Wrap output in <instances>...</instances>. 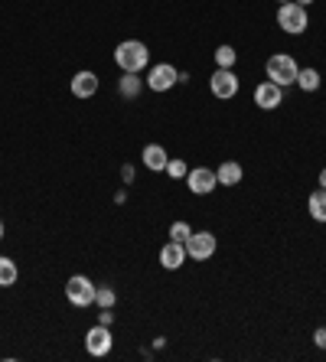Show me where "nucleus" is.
<instances>
[{
	"mask_svg": "<svg viewBox=\"0 0 326 362\" xmlns=\"http://www.w3.org/2000/svg\"><path fill=\"white\" fill-rule=\"evenodd\" d=\"M111 346H115V339H111V327H105V323H98V327H92L88 333H85V349H88V356H95V359L108 356Z\"/></svg>",
	"mask_w": 326,
	"mask_h": 362,
	"instance_id": "6",
	"label": "nucleus"
},
{
	"mask_svg": "<svg viewBox=\"0 0 326 362\" xmlns=\"http://www.w3.org/2000/svg\"><path fill=\"white\" fill-rule=\"evenodd\" d=\"M307 23H310V17H307V7H301V4H281L277 7V26L284 30V33H291V36H301V33H307Z\"/></svg>",
	"mask_w": 326,
	"mask_h": 362,
	"instance_id": "3",
	"label": "nucleus"
},
{
	"mask_svg": "<svg viewBox=\"0 0 326 362\" xmlns=\"http://www.w3.org/2000/svg\"><path fill=\"white\" fill-rule=\"evenodd\" d=\"M192 235V228H190V222H173V226H170V238H173V242H183L186 245V238Z\"/></svg>",
	"mask_w": 326,
	"mask_h": 362,
	"instance_id": "21",
	"label": "nucleus"
},
{
	"mask_svg": "<svg viewBox=\"0 0 326 362\" xmlns=\"http://www.w3.org/2000/svg\"><path fill=\"white\" fill-rule=\"evenodd\" d=\"M209 88H212V95H216V98L228 101V98H235V95H238V76H235L232 69H216V72H212V78H209Z\"/></svg>",
	"mask_w": 326,
	"mask_h": 362,
	"instance_id": "7",
	"label": "nucleus"
},
{
	"mask_svg": "<svg viewBox=\"0 0 326 362\" xmlns=\"http://www.w3.org/2000/svg\"><path fill=\"white\" fill-rule=\"evenodd\" d=\"M183 262H186V245L170 238V242L160 248V264L167 271H176V268H183Z\"/></svg>",
	"mask_w": 326,
	"mask_h": 362,
	"instance_id": "11",
	"label": "nucleus"
},
{
	"mask_svg": "<svg viewBox=\"0 0 326 362\" xmlns=\"http://www.w3.org/2000/svg\"><path fill=\"white\" fill-rule=\"evenodd\" d=\"M115 62L121 72H141V69H147V62H151V49H147L141 40H124V42H117Z\"/></svg>",
	"mask_w": 326,
	"mask_h": 362,
	"instance_id": "1",
	"label": "nucleus"
},
{
	"mask_svg": "<svg viewBox=\"0 0 326 362\" xmlns=\"http://www.w3.org/2000/svg\"><path fill=\"white\" fill-rule=\"evenodd\" d=\"M167 173H170L173 180H186V163H183V160H170V163H167Z\"/></svg>",
	"mask_w": 326,
	"mask_h": 362,
	"instance_id": "22",
	"label": "nucleus"
},
{
	"mask_svg": "<svg viewBox=\"0 0 326 362\" xmlns=\"http://www.w3.org/2000/svg\"><path fill=\"white\" fill-rule=\"evenodd\" d=\"M216 235L212 232H192L190 238H186V258H192V262H209L212 255H216Z\"/></svg>",
	"mask_w": 326,
	"mask_h": 362,
	"instance_id": "5",
	"label": "nucleus"
},
{
	"mask_svg": "<svg viewBox=\"0 0 326 362\" xmlns=\"http://www.w3.org/2000/svg\"><path fill=\"white\" fill-rule=\"evenodd\" d=\"M95 92H98V76H95V72L85 69V72L72 76V95H76V98H92Z\"/></svg>",
	"mask_w": 326,
	"mask_h": 362,
	"instance_id": "12",
	"label": "nucleus"
},
{
	"mask_svg": "<svg viewBox=\"0 0 326 362\" xmlns=\"http://www.w3.org/2000/svg\"><path fill=\"white\" fill-rule=\"evenodd\" d=\"M264 69H268V82L281 85V88H287V85L297 82V72H301V66H297L293 56H287V52H274Z\"/></svg>",
	"mask_w": 326,
	"mask_h": 362,
	"instance_id": "2",
	"label": "nucleus"
},
{
	"mask_svg": "<svg viewBox=\"0 0 326 362\" xmlns=\"http://www.w3.org/2000/svg\"><path fill=\"white\" fill-rule=\"evenodd\" d=\"M313 343H317L320 349H326V327H320L317 333H313Z\"/></svg>",
	"mask_w": 326,
	"mask_h": 362,
	"instance_id": "24",
	"label": "nucleus"
},
{
	"mask_svg": "<svg viewBox=\"0 0 326 362\" xmlns=\"http://www.w3.org/2000/svg\"><path fill=\"white\" fill-rule=\"evenodd\" d=\"M186 186H190V193H196V196H209L212 189L219 186L216 170H209V167L190 170V173H186Z\"/></svg>",
	"mask_w": 326,
	"mask_h": 362,
	"instance_id": "8",
	"label": "nucleus"
},
{
	"mask_svg": "<svg viewBox=\"0 0 326 362\" xmlns=\"http://www.w3.org/2000/svg\"><path fill=\"white\" fill-rule=\"evenodd\" d=\"M297 85H301L303 92H317L320 88V72L317 69H301V72H297Z\"/></svg>",
	"mask_w": 326,
	"mask_h": 362,
	"instance_id": "18",
	"label": "nucleus"
},
{
	"mask_svg": "<svg viewBox=\"0 0 326 362\" xmlns=\"http://www.w3.org/2000/svg\"><path fill=\"white\" fill-rule=\"evenodd\" d=\"M0 238H4V219H0Z\"/></svg>",
	"mask_w": 326,
	"mask_h": 362,
	"instance_id": "28",
	"label": "nucleus"
},
{
	"mask_svg": "<svg viewBox=\"0 0 326 362\" xmlns=\"http://www.w3.org/2000/svg\"><path fill=\"white\" fill-rule=\"evenodd\" d=\"M307 209H310V219L326 222V189H323V186L310 193V199H307Z\"/></svg>",
	"mask_w": 326,
	"mask_h": 362,
	"instance_id": "15",
	"label": "nucleus"
},
{
	"mask_svg": "<svg viewBox=\"0 0 326 362\" xmlns=\"http://www.w3.org/2000/svg\"><path fill=\"white\" fill-rule=\"evenodd\" d=\"M235 59H238V52L232 46H219L216 49V69H232Z\"/></svg>",
	"mask_w": 326,
	"mask_h": 362,
	"instance_id": "19",
	"label": "nucleus"
},
{
	"mask_svg": "<svg viewBox=\"0 0 326 362\" xmlns=\"http://www.w3.org/2000/svg\"><path fill=\"white\" fill-rule=\"evenodd\" d=\"M141 160H144V167H147V170L163 173V170H167V163H170V157H167V151H163L160 144H147V147H144V153H141Z\"/></svg>",
	"mask_w": 326,
	"mask_h": 362,
	"instance_id": "13",
	"label": "nucleus"
},
{
	"mask_svg": "<svg viewBox=\"0 0 326 362\" xmlns=\"http://www.w3.org/2000/svg\"><path fill=\"white\" fill-rule=\"evenodd\" d=\"M277 4H291V0H277Z\"/></svg>",
	"mask_w": 326,
	"mask_h": 362,
	"instance_id": "29",
	"label": "nucleus"
},
{
	"mask_svg": "<svg viewBox=\"0 0 326 362\" xmlns=\"http://www.w3.org/2000/svg\"><path fill=\"white\" fill-rule=\"evenodd\" d=\"M293 4H301V7H310V4H313V0H293Z\"/></svg>",
	"mask_w": 326,
	"mask_h": 362,
	"instance_id": "27",
	"label": "nucleus"
},
{
	"mask_svg": "<svg viewBox=\"0 0 326 362\" xmlns=\"http://www.w3.org/2000/svg\"><path fill=\"white\" fill-rule=\"evenodd\" d=\"M95 291H98V287L85 278V274H76V278L66 281V297H69V303H72V307H92V303H95Z\"/></svg>",
	"mask_w": 326,
	"mask_h": 362,
	"instance_id": "4",
	"label": "nucleus"
},
{
	"mask_svg": "<svg viewBox=\"0 0 326 362\" xmlns=\"http://www.w3.org/2000/svg\"><path fill=\"white\" fill-rule=\"evenodd\" d=\"M115 300H117V294H115V287L111 284H105V287L95 291V303H98V307H115Z\"/></svg>",
	"mask_w": 326,
	"mask_h": 362,
	"instance_id": "20",
	"label": "nucleus"
},
{
	"mask_svg": "<svg viewBox=\"0 0 326 362\" xmlns=\"http://www.w3.org/2000/svg\"><path fill=\"white\" fill-rule=\"evenodd\" d=\"M176 82H180V72H176L170 62H160V66H153L151 76H147V88H151V92H170Z\"/></svg>",
	"mask_w": 326,
	"mask_h": 362,
	"instance_id": "9",
	"label": "nucleus"
},
{
	"mask_svg": "<svg viewBox=\"0 0 326 362\" xmlns=\"http://www.w3.org/2000/svg\"><path fill=\"white\" fill-rule=\"evenodd\" d=\"M20 278V271H17V262H10V258H4L0 255V287H13Z\"/></svg>",
	"mask_w": 326,
	"mask_h": 362,
	"instance_id": "17",
	"label": "nucleus"
},
{
	"mask_svg": "<svg viewBox=\"0 0 326 362\" xmlns=\"http://www.w3.org/2000/svg\"><path fill=\"white\" fill-rule=\"evenodd\" d=\"M281 101H284V88L274 82H261L258 88H255V105H258L261 111H274L281 108Z\"/></svg>",
	"mask_w": 326,
	"mask_h": 362,
	"instance_id": "10",
	"label": "nucleus"
},
{
	"mask_svg": "<svg viewBox=\"0 0 326 362\" xmlns=\"http://www.w3.org/2000/svg\"><path fill=\"white\" fill-rule=\"evenodd\" d=\"M121 177H124V183H134V170L124 167V170H121Z\"/></svg>",
	"mask_w": 326,
	"mask_h": 362,
	"instance_id": "25",
	"label": "nucleus"
},
{
	"mask_svg": "<svg viewBox=\"0 0 326 362\" xmlns=\"http://www.w3.org/2000/svg\"><path fill=\"white\" fill-rule=\"evenodd\" d=\"M320 186H323V189H326V167L320 170Z\"/></svg>",
	"mask_w": 326,
	"mask_h": 362,
	"instance_id": "26",
	"label": "nucleus"
},
{
	"mask_svg": "<svg viewBox=\"0 0 326 362\" xmlns=\"http://www.w3.org/2000/svg\"><path fill=\"white\" fill-rule=\"evenodd\" d=\"M111 320H115V313H111V307H101V313H98V323H105V327H111Z\"/></svg>",
	"mask_w": 326,
	"mask_h": 362,
	"instance_id": "23",
	"label": "nucleus"
},
{
	"mask_svg": "<svg viewBox=\"0 0 326 362\" xmlns=\"http://www.w3.org/2000/svg\"><path fill=\"white\" fill-rule=\"evenodd\" d=\"M137 76H141V72H124V76H121V82H117V92L124 95V98H137V95H141L144 82Z\"/></svg>",
	"mask_w": 326,
	"mask_h": 362,
	"instance_id": "16",
	"label": "nucleus"
},
{
	"mask_svg": "<svg viewBox=\"0 0 326 362\" xmlns=\"http://www.w3.org/2000/svg\"><path fill=\"white\" fill-rule=\"evenodd\" d=\"M242 177H245V170H242V163H235V160L219 163V170H216L219 186H238L242 183Z\"/></svg>",
	"mask_w": 326,
	"mask_h": 362,
	"instance_id": "14",
	"label": "nucleus"
}]
</instances>
